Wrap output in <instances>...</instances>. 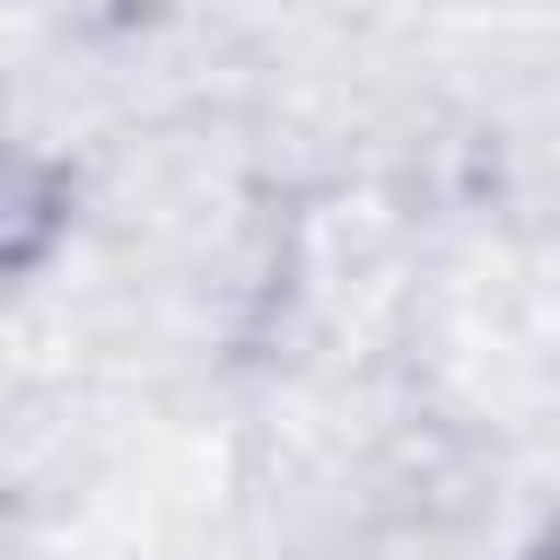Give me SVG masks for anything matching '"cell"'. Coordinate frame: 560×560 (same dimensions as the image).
I'll return each instance as SVG.
<instances>
[{
	"label": "cell",
	"mask_w": 560,
	"mask_h": 560,
	"mask_svg": "<svg viewBox=\"0 0 560 560\" xmlns=\"http://www.w3.org/2000/svg\"><path fill=\"white\" fill-rule=\"evenodd\" d=\"M70 228V166L0 140V289L26 280Z\"/></svg>",
	"instance_id": "6da1fadb"
},
{
	"label": "cell",
	"mask_w": 560,
	"mask_h": 560,
	"mask_svg": "<svg viewBox=\"0 0 560 560\" xmlns=\"http://www.w3.org/2000/svg\"><path fill=\"white\" fill-rule=\"evenodd\" d=\"M508 560H560V508H551V516H542V525H534V534H525Z\"/></svg>",
	"instance_id": "7a4b0ae2"
}]
</instances>
